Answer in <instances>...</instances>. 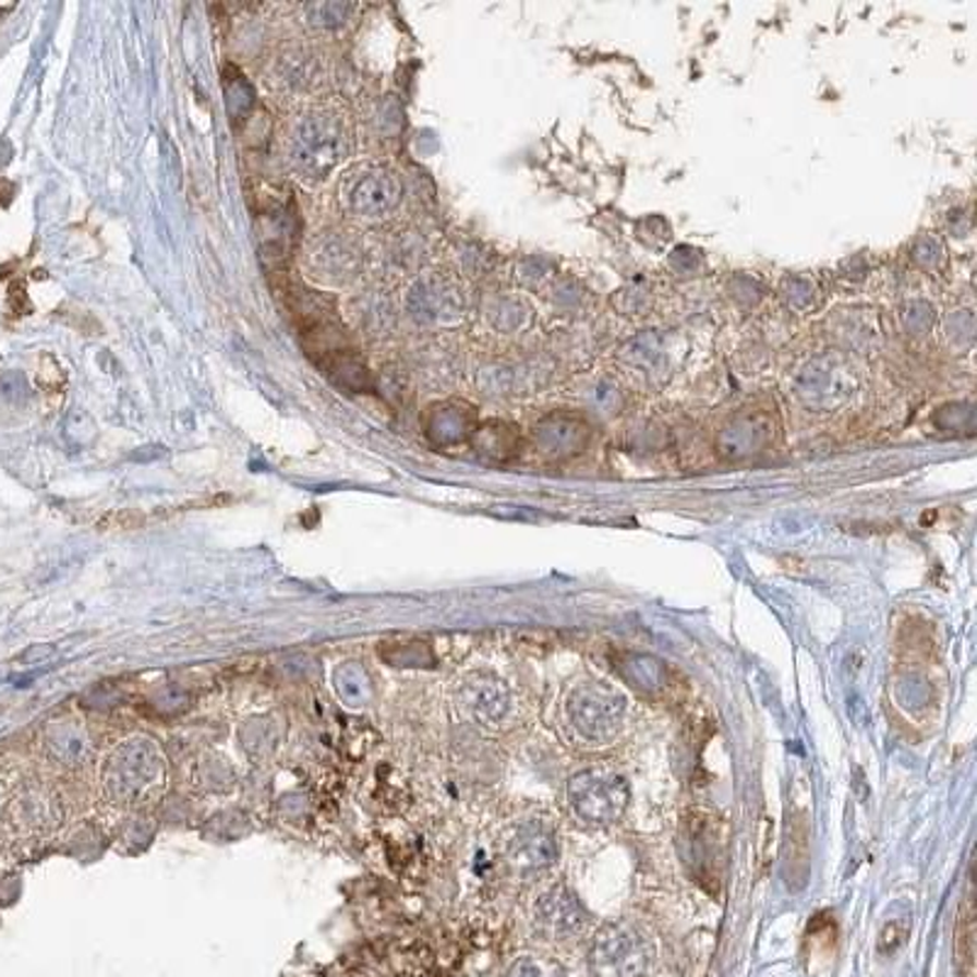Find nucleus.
I'll list each match as a JSON object with an SVG mask.
<instances>
[{
  "label": "nucleus",
  "instance_id": "obj_1",
  "mask_svg": "<svg viewBox=\"0 0 977 977\" xmlns=\"http://www.w3.org/2000/svg\"><path fill=\"white\" fill-rule=\"evenodd\" d=\"M567 797L579 819L592 827H611L628 807L630 789L620 772L592 765L579 770L567 782Z\"/></svg>",
  "mask_w": 977,
  "mask_h": 977
},
{
  "label": "nucleus",
  "instance_id": "obj_2",
  "mask_svg": "<svg viewBox=\"0 0 977 977\" xmlns=\"http://www.w3.org/2000/svg\"><path fill=\"white\" fill-rule=\"evenodd\" d=\"M858 389V376L851 362L839 352H827L809 360L794 379V396L813 413L841 409Z\"/></svg>",
  "mask_w": 977,
  "mask_h": 977
},
{
  "label": "nucleus",
  "instance_id": "obj_3",
  "mask_svg": "<svg viewBox=\"0 0 977 977\" xmlns=\"http://www.w3.org/2000/svg\"><path fill=\"white\" fill-rule=\"evenodd\" d=\"M650 961L653 955L643 933L628 924L602 926L589 949V965L596 977H646Z\"/></svg>",
  "mask_w": 977,
  "mask_h": 977
},
{
  "label": "nucleus",
  "instance_id": "obj_4",
  "mask_svg": "<svg viewBox=\"0 0 977 977\" xmlns=\"http://www.w3.org/2000/svg\"><path fill=\"white\" fill-rule=\"evenodd\" d=\"M567 716L584 738L606 740L616 736L626 716V697L608 685H582L567 699Z\"/></svg>",
  "mask_w": 977,
  "mask_h": 977
},
{
  "label": "nucleus",
  "instance_id": "obj_5",
  "mask_svg": "<svg viewBox=\"0 0 977 977\" xmlns=\"http://www.w3.org/2000/svg\"><path fill=\"white\" fill-rule=\"evenodd\" d=\"M777 433V421L770 411H736L716 433V450L724 460H748L760 455Z\"/></svg>",
  "mask_w": 977,
  "mask_h": 977
},
{
  "label": "nucleus",
  "instance_id": "obj_6",
  "mask_svg": "<svg viewBox=\"0 0 977 977\" xmlns=\"http://www.w3.org/2000/svg\"><path fill=\"white\" fill-rule=\"evenodd\" d=\"M297 145V157L303 169L311 174H323L345 157L348 140L338 120L313 116L301 125Z\"/></svg>",
  "mask_w": 977,
  "mask_h": 977
},
{
  "label": "nucleus",
  "instance_id": "obj_7",
  "mask_svg": "<svg viewBox=\"0 0 977 977\" xmlns=\"http://www.w3.org/2000/svg\"><path fill=\"white\" fill-rule=\"evenodd\" d=\"M589 437H592V427L584 415L569 411L550 413L533 427L535 450L547 460H572L587 450Z\"/></svg>",
  "mask_w": 977,
  "mask_h": 977
},
{
  "label": "nucleus",
  "instance_id": "obj_8",
  "mask_svg": "<svg viewBox=\"0 0 977 977\" xmlns=\"http://www.w3.org/2000/svg\"><path fill=\"white\" fill-rule=\"evenodd\" d=\"M403 186L389 169H370L348 191V206L366 218H382L399 206Z\"/></svg>",
  "mask_w": 977,
  "mask_h": 977
},
{
  "label": "nucleus",
  "instance_id": "obj_9",
  "mask_svg": "<svg viewBox=\"0 0 977 977\" xmlns=\"http://www.w3.org/2000/svg\"><path fill=\"white\" fill-rule=\"evenodd\" d=\"M538 921H541L545 933L567 939V936H577L584 929L589 914L572 890L557 884L538 900Z\"/></svg>",
  "mask_w": 977,
  "mask_h": 977
},
{
  "label": "nucleus",
  "instance_id": "obj_10",
  "mask_svg": "<svg viewBox=\"0 0 977 977\" xmlns=\"http://www.w3.org/2000/svg\"><path fill=\"white\" fill-rule=\"evenodd\" d=\"M557 855V839L553 829H547L545 823H528V827L516 833L511 843V860L523 872H541L553 868Z\"/></svg>",
  "mask_w": 977,
  "mask_h": 977
},
{
  "label": "nucleus",
  "instance_id": "obj_11",
  "mask_svg": "<svg viewBox=\"0 0 977 977\" xmlns=\"http://www.w3.org/2000/svg\"><path fill=\"white\" fill-rule=\"evenodd\" d=\"M411 305H413V313L419 315L421 321L435 323V321H450V318H455V315H460L462 299H460V293H457V289L450 287L447 281L431 279V281H421L419 287L413 289Z\"/></svg>",
  "mask_w": 977,
  "mask_h": 977
},
{
  "label": "nucleus",
  "instance_id": "obj_12",
  "mask_svg": "<svg viewBox=\"0 0 977 977\" xmlns=\"http://www.w3.org/2000/svg\"><path fill=\"white\" fill-rule=\"evenodd\" d=\"M618 358L634 372L648 376V379L663 376L667 370L665 340L663 335L655 330H643L638 333L636 338H630L624 348H620Z\"/></svg>",
  "mask_w": 977,
  "mask_h": 977
},
{
  "label": "nucleus",
  "instance_id": "obj_13",
  "mask_svg": "<svg viewBox=\"0 0 977 977\" xmlns=\"http://www.w3.org/2000/svg\"><path fill=\"white\" fill-rule=\"evenodd\" d=\"M425 431L435 445H457L467 441V437H472L474 413L467 406L441 403L427 413Z\"/></svg>",
  "mask_w": 977,
  "mask_h": 977
},
{
  "label": "nucleus",
  "instance_id": "obj_14",
  "mask_svg": "<svg viewBox=\"0 0 977 977\" xmlns=\"http://www.w3.org/2000/svg\"><path fill=\"white\" fill-rule=\"evenodd\" d=\"M841 345L851 352H870L880 342V328L870 313L846 311L836 325Z\"/></svg>",
  "mask_w": 977,
  "mask_h": 977
},
{
  "label": "nucleus",
  "instance_id": "obj_15",
  "mask_svg": "<svg viewBox=\"0 0 977 977\" xmlns=\"http://www.w3.org/2000/svg\"><path fill=\"white\" fill-rule=\"evenodd\" d=\"M472 441L477 445V450L484 453L492 460H506L518 450V433L514 425L502 423V421H492L484 423L482 427H474Z\"/></svg>",
  "mask_w": 977,
  "mask_h": 977
},
{
  "label": "nucleus",
  "instance_id": "obj_16",
  "mask_svg": "<svg viewBox=\"0 0 977 977\" xmlns=\"http://www.w3.org/2000/svg\"><path fill=\"white\" fill-rule=\"evenodd\" d=\"M470 695H472L474 714H480L484 719H502L506 714L508 691L502 682H496L492 677H482L480 685L470 687Z\"/></svg>",
  "mask_w": 977,
  "mask_h": 977
},
{
  "label": "nucleus",
  "instance_id": "obj_17",
  "mask_svg": "<svg viewBox=\"0 0 977 977\" xmlns=\"http://www.w3.org/2000/svg\"><path fill=\"white\" fill-rule=\"evenodd\" d=\"M492 321L498 330L516 333V330H523L526 325H531L533 311H531V305H526L518 299H498L492 305Z\"/></svg>",
  "mask_w": 977,
  "mask_h": 977
},
{
  "label": "nucleus",
  "instance_id": "obj_18",
  "mask_svg": "<svg viewBox=\"0 0 977 977\" xmlns=\"http://www.w3.org/2000/svg\"><path fill=\"white\" fill-rule=\"evenodd\" d=\"M587 403L592 406L596 413L602 415H616L624 409V391L614 379H599L587 391Z\"/></svg>",
  "mask_w": 977,
  "mask_h": 977
},
{
  "label": "nucleus",
  "instance_id": "obj_19",
  "mask_svg": "<svg viewBox=\"0 0 977 977\" xmlns=\"http://www.w3.org/2000/svg\"><path fill=\"white\" fill-rule=\"evenodd\" d=\"M624 675H628L630 679H634L636 685L643 691L646 689L653 691V689L663 687L665 667L660 665L658 660H653V658L634 655V658H628V670H624Z\"/></svg>",
  "mask_w": 977,
  "mask_h": 977
},
{
  "label": "nucleus",
  "instance_id": "obj_20",
  "mask_svg": "<svg viewBox=\"0 0 977 977\" xmlns=\"http://www.w3.org/2000/svg\"><path fill=\"white\" fill-rule=\"evenodd\" d=\"M933 323H936V313L931 309V303H926L921 299L904 303L902 325H904V330H907L909 335H916V338H924V335H929L933 330Z\"/></svg>",
  "mask_w": 977,
  "mask_h": 977
},
{
  "label": "nucleus",
  "instance_id": "obj_21",
  "mask_svg": "<svg viewBox=\"0 0 977 977\" xmlns=\"http://www.w3.org/2000/svg\"><path fill=\"white\" fill-rule=\"evenodd\" d=\"M943 335L955 350L970 348L975 338V318L970 311H955L943 325Z\"/></svg>",
  "mask_w": 977,
  "mask_h": 977
},
{
  "label": "nucleus",
  "instance_id": "obj_22",
  "mask_svg": "<svg viewBox=\"0 0 977 977\" xmlns=\"http://www.w3.org/2000/svg\"><path fill=\"white\" fill-rule=\"evenodd\" d=\"M912 260L916 267H921L926 272H936L939 267H943V262H945L943 242L933 236L919 238L912 248Z\"/></svg>",
  "mask_w": 977,
  "mask_h": 977
},
{
  "label": "nucleus",
  "instance_id": "obj_23",
  "mask_svg": "<svg viewBox=\"0 0 977 977\" xmlns=\"http://www.w3.org/2000/svg\"><path fill=\"white\" fill-rule=\"evenodd\" d=\"M780 291H782V299H785L792 309H797V311L809 309V305L817 301V289H813V284L804 277H787L785 284L780 287Z\"/></svg>",
  "mask_w": 977,
  "mask_h": 977
},
{
  "label": "nucleus",
  "instance_id": "obj_24",
  "mask_svg": "<svg viewBox=\"0 0 977 977\" xmlns=\"http://www.w3.org/2000/svg\"><path fill=\"white\" fill-rule=\"evenodd\" d=\"M936 423H939L943 431H949V433H958V431L973 433L975 411L968 403H958V415H955V403L945 406V409L936 415Z\"/></svg>",
  "mask_w": 977,
  "mask_h": 977
},
{
  "label": "nucleus",
  "instance_id": "obj_25",
  "mask_svg": "<svg viewBox=\"0 0 977 977\" xmlns=\"http://www.w3.org/2000/svg\"><path fill=\"white\" fill-rule=\"evenodd\" d=\"M506 977H565V970L553 961L521 958L518 963H514V968L508 970Z\"/></svg>",
  "mask_w": 977,
  "mask_h": 977
},
{
  "label": "nucleus",
  "instance_id": "obj_26",
  "mask_svg": "<svg viewBox=\"0 0 977 977\" xmlns=\"http://www.w3.org/2000/svg\"><path fill=\"white\" fill-rule=\"evenodd\" d=\"M226 94H228V110H230L232 120L238 122L242 116H248V110L252 106V94H250V86L244 84V81H240V76L230 79V84H226Z\"/></svg>",
  "mask_w": 977,
  "mask_h": 977
},
{
  "label": "nucleus",
  "instance_id": "obj_27",
  "mask_svg": "<svg viewBox=\"0 0 977 977\" xmlns=\"http://www.w3.org/2000/svg\"><path fill=\"white\" fill-rule=\"evenodd\" d=\"M518 277H521V281L533 289L543 287V284L550 279V262H545L543 257L526 260L521 264V269H518Z\"/></svg>",
  "mask_w": 977,
  "mask_h": 977
},
{
  "label": "nucleus",
  "instance_id": "obj_28",
  "mask_svg": "<svg viewBox=\"0 0 977 977\" xmlns=\"http://www.w3.org/2000/svg\"><path fill=\"white\" fill-rule=\"evenodd\" d=\"M313 23L321 25H340L345 15H348V8L342 3H325V5H313L311 8Z\"/></svg>",
  "mask_w": 977,
  "mask_h": 977
},
{
  "label": "nucleus",
  "instance_id": "obj_29",
  "mask_svg": "<svg viewBox=\"0 0 977 977\" xmlns=\"http://www.w3.org/2000/svg\"><path fill=\"white\" fill-rule=\"evenodd\" d=\"M620 299L626 301L624 305H620V311L634 315L636 311H640L646 305V291L643 289H624L616 297V301H620Z\"/></svg>",
  "mask_w": 977,
  "mask_h": 977
}]
</instances>
